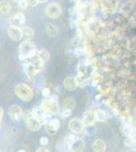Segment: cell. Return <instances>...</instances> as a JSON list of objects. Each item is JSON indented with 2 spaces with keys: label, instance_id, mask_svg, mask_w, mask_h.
<instances>
[{
  "label": "cell",
  "instance_id": "obj_6",
  "mask_svg": "<svg viewBox=\"0 0 136 152\" xmlns=\"http://www.w3.org/2000/svg\"><path fill=\"white\" fill-rule=\"evenodd\" d=\"M9 23H10L11 26H14V28H21L23 26H24V23H26V18L23 13H16L14 14L12 18L9 19Z\"/></svg>",
  "mask_w": 136,
  "mask_h": 152
},
{
  "label": "cell",
  "instance_id": "obj_9",
  "mask_svg": "<svg viewBox=\"0 0 136 152\" xmlns=\"http://www.w3.org/2000/svg\"><path fill=\"white\" fill-rule=\"evenodd\" d=\"M7 34H8L9 39L14 42H18L21 40V28H14V26H9L7 29Z\"/></svg>",
  "mask_w": 136,
  "mask_h": 152
},
{
  "label": "cell",
  "instance_id": "obj_22",
  "mask_svg": "<svg viewBox=\"0 0 136 152\" xmlns=\"http://www.w3.org/2000/svg\"><path fill=\"white\" fill-rule=\"evenodd\" d=\"M95 116H96V121L99 122H105L108 118L107 113L102 109H98L96 111H95Z\"/></svg>",
  "mask_w": 136,
  "mask_h": 152
},
{
  "label": "cell",
  "instance_id": "obj_44",
  "mask_svg": "<svg viewBox=\"0 0 136 152\" xmlns=\"http://www.w3.org/2000/svg\"><path fill=\"white\" fill-rule=\"evenodd\" d=\"M0 152H2V150H1V149H0Z\"/></svg>",
  "mask_w": 136,
  "mask_h": 152
},
{
  "label": "cell",
  "instance_id": "obj_33",
  "mask_svg": "<svg viewBox=\"0 0 136 152\" xmlns=\"http://www.w3.org/2000/svg\"><path fill=\"white\" fill-rule=\"evenodd\" d=\"M64 139H65V140L67 141V143L69 144V145H70V144L72 143V142L76 139V136H75V134H73V133H72V134L67 135V136H66Z\"/></svg>",
  "mask_w": 136,
  "mask_h": 152
},
{
  "label": "cell",
  "instance_id": "obj_39",
  "mask_svg": "<svg viewBox=\"0 0 136 152\" xmlns=\"http://www.w3.org/2000/svg\"><path fill=\"white\" fill-rule=\"evenodd\" d=\"M2 118H3V109H2V107H0V123H1Z\"/></svg>",
  "mask_w": 136,
  "mask_h": 152
},
{
  "label": "cell",
  "instance_id": "obj_31",
  "mask_svg": "<svg viewBox=\"0 0 136 152\" xmlns=\"http://www.w3.org/2000/svg\"><path fill=\"white\" fill-rule=\"evenodd\" d=\"M42 95H43L44 97H46V99H48V97H51L52 92L48 87H45L42 89Z\"/></svg>",
  "mask_w": 136,
  "mask_h": 152
},
{
  "label": "cell",
  "instance_id": "obj_7",
  "mask_svg": "<svg viewBox=\"0 0 136 152\" xmlns=\"http://www.w3.org/2000/svg\"><path fill=\"white\" fill-rule=\"evenodd\" d=\"M81 121H82L85 127L93 126V124L96 123L95 111H93V110H88V111L85 112V114H83V118H82Z\"/></svg>",
  "mask_w": 136,
  "mask_h": 152
},
{
  "label": "cell",
  "instance_id": "obj_11",
  "mask_svg": "<svg viewBox=\"0 0 136 152\" xmlns=\"http://www.w3.org/2000/svg\"><path fill=\"white\" fill-rule=\"evenodd\" d=\"M21 39L24 41H32L35 37V31L29 26H23L21 28Z\"/></svg>",
  "mask_w": 136,
  "mask_h": 152
},
{
  "label": "cell",
  "instance_id": "obj_24",
  "mask_svg": "<svg viewBox=\"0 0 136 152\" xmlns=\"http://www.w3.org/2000/svg\"><path fill=\"white\" fill-rule=\"evenodd\" d=\"M11 10V6L8 1H0V13L8 14Z\"/></svg>",
  "mask_w": 136,
  "mask_h": 152
},
{
  "label": "cell",
  "instance_id": "obj_43",
  "mask_svg": "<svg viewBox=\"0 0 136 152\" xmlns=\"http://www.w3.org/2000/svg\"><path fill=\"white\" fill-rule=\"evenodd\" d=\"M13 1H14V2H17V3H18V2H19V0H13Z\"/></svg>",
  "mask_w": 136,
  "mask_h": 152
},
{
  "label": "cell",
  "instance_id": "obj_27",
  "mask_svg": "<svg viewBox=\"0 0 136 152\" xmlns=\"http://www.w3.org/2000/svg\"><path fill=\"white\" fill-rule=\"evenodd\" d=\"M122 121H123V124H126V125H132V117L130 116L128 113H124L122 115Z\"/></svg>",
  "mask_w": 136,
  "mask_h": 152
},
{
  "label": "cell",
  "instance_id": "obj_35",
  "mask_svg": "<svg viewBox=\"0 0 136 152\" xmlns=\"http://www.w3.org/2000/svg\"><path fill=\"white\" fill-rule=\"evenodd\" d=\"M71 112L72 111H69V110H65V109H62V111H61V116L63 118H67L71 115Z\"/></svg>",
  "mask_w": 136,
  "mask_h": 152
},
{
  "label": "cell",
  "instance_id": "obj_10",
  "mask_svg": "<svg viewBox=\"0 0 136 152\" xmlns=\"http://www.w3.org/2000/svg\"><path fill=\"white\" fill-rule=\"evenodd\" d=\"M85 150V142L82 139L76 138L72 143L70 144V151L71 152H83Z\"/></svg>",
  "mask_w": 136,
  "mask_h": 152
},
{
  "label": "cell",
  "instance_id": "obj_2",
  "mask_svg": "<svg viewBox=\"0 0 136 152\" xmlns=\"http://www.w3.org/2000/svg\"><path fill=\"white\" fill-rule=\"evenodd\" d=\"M14 94L19 99L24 102H29L34 97V91L31 86L26 83H19L14 88Z\"/></svg>",
  "mask_w": 136,
  "mask_h": 152
},
{
  "label": "cell",
  "instance_id": "obj_29",
  "mask_svg": "<svg viewBox=\"0 0 136 152\" xmlns=\"http://www.w3.org/2000/svg\"><path fill=\"white\" fill-rule=\"evenodd\" d=\"M77 71H78V74L86 75V65L85 64H79L77 66Z\"/></svg>",
  "mask_w": 136,
  "mask_h": 152
},
{
  "label": "cell",
  "instance_id": "obj_41",
  "mask_svg": "<svg viewBox=\"0 0 136 152\" xmlns=\"http://www.w3.org/2000/svg\"><path fill=\"white\" fill-rule=\"evenodd\" d=\"M127 152H135V148L134 149H133V148H129L127 150Z\"/></svg>",
  "mask_w": 136,
  "mask_h": 152
},
{
  "label": "cell",
  "instance_id": "obj_1",
  "mask_svg": "<svg viewBox=\"0 0 136 152\" xmlns=\"http://www.w3.org/2000/svg\"><path fill=\"white\" fill-rule=\"evenodd\" d=\"M37 53L36 46L32 43L31 41H24L19 45L18 47V55L19 59H21L23 61L29 60L32 57H34Z\"/></svg>",
  "mask_w": 136,
  "mask_h": 152
},
{
  "label": "cell",
  "instance_id": "obj_42",
  "mask_svg": "<svg viewBox=\"0 0 136 152\" xmlns=\"http://www.w3.org/2000/svg\"><path fill=\"white\" fill-rule=\"evenodd\" d=\"M17 152H26V150H24V149H19V150L18 151H17Z\"/></svg>",
  "mask_w": 136,
  "mask_h": 152
},
{
  "label": "cell",
  "instance_id": "obj_23",
  "mask_svg": "<svg viewBox=\"0 0 136 152\" xmlns=\"http://www.w3.org/2000/svg\"><path fill=\"white\" fill-rule=\"evenodd\" d=\"M41 109L43 110V112L45 114H49V115H52L51 114V100L49 99H45L42 100V104H41Z\"/></svg>",
  "mask_w": 136,
  "mask_h": 152
},
{
  "label": "cell",
  "instance_id": "obj_15",
  "mask_svg": "<svg viewBox=\"0 0 136 152\" xmlns=\"http://www.w3.org/2000/svg\"><path fill=\"white\" fill-rule=\"evenodd\" d=\"M93 150L95 152H106V150H107V144H106V142L104 140L98 139V140L93 142Z\"/></svg>",
  "mask_w": 136,
  "mask_h": 152
},
{
  "label": "cell",
  "instance_id": "obj_32",
  "mask_svg": "<svg viewBox=\"0 0 136 152\" xmlns=\"http://www.w3.org/2000/svg\"><path fill=\"white\" fill-rule=\"evenodd\" d=\"M46 129H47V132H48L49 134H51V135H55L57 133V130L54 129L50 123H47L46 124Z\"/></svg>",
  "mask_w": 136,
  "mask_h": 152
},
{
  "label": "cell",
  "instance_id": "obj_30",
  "mask_svg": "<svg viewBox=\"0 0 136 152\" xmlns=\"http://www.w3.org/2000/svg\"><path fill=\"white\" fill-rule=\"evenodd\" d=\"M108 107H110V109H112L113 111H117V109H118L117 102H116L114 99H109L108 100Z\"/></svg>",
  "mask_w": 136,
  "mask_h": 152
},
{
  "label": "cell",
  "instance_id": "obj_14",
  "mask_svg": "<svg viewBox=\"0 0 136 152\" xmlns=\"http://www.w3.org/2000/svg\"><path fill=\"white\" fill-rule=\"evenodd\" d=\"M24 73H26V74L28 75L29 77H31V78L38 74V73L36 72V70H35L34 66L32 65L29 59V60H26V62H24Z\"/></svg>",
  "mask_w": 136,
  "mask_h": 152
},
{
  "label": "cell",
  "instance_id": "obj_37",
  "mask_svg": "<svg viewBox=\"0 0 136 152\" xmlns=\"http://www.w3.org/2000/svg\"><path fill=\"white\" fill-rule=\"evenodd\" d=\"M48 143H49V139L47 138V137H41V139H40V144H41L42 146H46Z\"/></svg>",
  "mask_w": 136,
  "mask_h": 152
},
{
  "label": "cell",
  "instance_id": "obj_8",
  "mask_svg": "<svg viewBox=\"0 0 136 152\" xmlns=\"http://www.w3.org/2000/svg\"><path fill=\"white\" fill-rule=\"evenodd\" d=\"M8 114H9V117H10L13 121H18L21 118V116H23V110H21V107H19V105L13 104L8 109Z\"/></svg>",
  "mask_w": 136,
  "mask_h": 152
},
{
  "label": "cell",
  "instance_id": "obj_45",
  "mask_svg": "<svg viewBox=\"0 0 136 152\" xmlns=\"http://www.w3.org/2000/svg\"><path fill=\"white\" fill-rule=\"evenodd\" d=\"M0 127H1V123H0Z\"/></svg>",
  "mask_w": 136,
  "mask_h": 152
},
{
  "label": "cell",
  "instance_id": "obj_36",
  "mask_svg": "<svg viewBox=\"0 0 136 152\" xmlns=\"http://www.w3.org/2000/svg\"><path fill=\"white\" fill-rule=\"evenodd\" d=\"M18 6H19V8H21V9H26V8H28V4H26V0H19V2H18Z\"/></svg>",
  "mask_w": 136,
  "mask_h": 152
},
{
  "label": "cell",
  "instance_id": "obj_21",
  "mask_svg": "<svg viewBox=\"0 0 136 152\" xmlns=\"http://www.w3.org/2000/svg\"><path fill=\"white\" fill-rule=\"evenodd\" d=\"M36 56L40 59V60L43 61L44 63L48 62V61L50 60V57H51L49 51H47V50H40L39 52L36 53Z\"/></svg>",
  "mask_w": 136,
  "mask_h": 152
},
{
  "label": "cell",
  "instance_id": "obj_4",
  "mask_svg": "<svg viewBox=\"0 0 136 152\" xmlns=\"http://www.w3.org/2000/svg\"><path fill=\"white\" fill-rule=\"evenodd\" d=\"M46 13L50 18L57 19L60 18L61 14H62V7H61L60 4L56 3V2H52L47 6Z\"/></svg>",
  "mask_w": 136,
  "mask_h": 152
},
{
  "label": "cell",
  "instance_id": "obj_26",
  "mask_svg": "<svg viewBox=\"0 0 136 152\" xmlns=\"http://www.w3.org/2000/svg\"><path fill=\"white\" fill-rule=\"evenodd\" d=\"M90 78H91V81H93V85L100 83L101 80H102V76H101V74H99L98 72H93V73H91Z\"/></svg>",
  "mask_w": 136,
  "mask_h": 152
},
{
  "label": "cell",
  "instance_id": "obj_25",
  "mask_svg": "<svg viewBox=\"0 0 136 152\" xmlns=\"http://www.w3.org/2000/svg\"><path fill=\"white\" fill-rule=\"evenodd\" d=\"M125 145L129 148H133V146L135 145V136H127L124 141Z\"/></svg>",
  "mask_w": 136,
  "mask_h": 152
},
{
  "label": "cell",
  "instance_id": "obj_17",
  "mask_svg": "<svg viewBox=\"0 0 136 152\" xmlns=\"http://www.w3.org/2000/svg\"><path fill=\"white\" fill-rule=\"evenodd\" d=\"M57 151L58 152H69L70 151V145L67 143V141L65 140V139H63V140H60L57 143Z\"/></svg>",
  "mask_w": 136,
  "mask_h": 152
},
{
  "label": "cell",
  "instance_id": "obj_16",
  "mask_svg": "<svg viewBox=\"0 0 136 152\" xmlns=\"http://www.w3.org/2000/svg\"><path fill=\"white\" fill-rule=\"evenodd\" d=\"M51 114L57 115L60 113V107H59L58 97L57 95H51Z\"/></svg>",
  "mask_w": 136,
  "mask_h": 152
},
{
  "label": "cell",
  "instance_id": "obj_19",
  "mask_svg": "<svg viewBox=\"0 0 136 152\" xmlns=\"http://www.w3.org/2000/svg\"><path fill=\"white\" fill-rule=\"evenodd\" d=\"M76 105V102L75 100L73 99H71V97H66V99H64L63 100V109L65 110H69V111H72V110L75 107Z\"/></svg>",
  "mask_w": 136,
  "mask_h": 152
},
{
  "label": "cell",
  "instance_id": "obj_12",
  "mask_svg": "<svg viewBox=\"0 0 136 152\" xmlns=\"http://www.w3.org/2000/svg\"><path fill=\"white\" fill-rule=\"evenodd\" d=\"M29 61H31L32 65L34 66V68H35V70H36L37 73L42 72V71L44 70V68H45V63H44L42 60H40V59L37 57L36 55L29 59Z\"/></svg>",
  "mask_w": 136,
  "mask_h": 152
},
{
  "label": "cell",
  "instance_id": "obj_38",
  "mask_svg": "<svg viewBox=\"0 0 136 152\" xmlns=\"http://www.w3.org/2000/svg\"><path fill=\"white\" fill-rule=\"evenodd\" d=\"M36 152H50L49 151V149H47L46 147H40V148H38L37 149V151Z\"/></svg>",
  "mask_w": 136,
  "mask_h": 152
},
{
  "label": "cell",
  "instance_id": "obj_20",
  "mask_svg": "<svg viewBox=\"0 0 136 152\" xmlns=\"http://www.w3.org/2000/svg\"><path fill=\"white\" fill-rule=\"evenodd\" d=\"M46 33H47V35L49 37H51V38H55V37L58 36L59 29L55 24H49L46 28Z\"/></svg>",
  "mask_w": 136,
  "mask_h": 152
},
{
  "label": "cell",
  "instance_id": "obj_34",
  "mask_svg": "<svg viewBox=\"0 0 136 152\" xmlns=\"http://www.w3.org/2000/svg\"><path fill=\"white\" fill-rule=\"evenodd\" d=\"M26 2L28 4V6H32V7H35L39 4L38 0H26Z\"/></svg>",
  "mask_w": 136,
  "mask_h": 152
},
{
  "label": "cell",
  "instance_id": "obj_5",
  "mask_svg": "<svg viewBox=\"0 0 136 152\" xmlns=\"http://www.w3.org/2000/svg\"><path fill=\"white\" fill-rule=\"evenodd\" d=\"M68 128L72 132L73 134H79L85 130V125H83L82 121L77 118H73L69 121Z\"/></svg>",
  "mask_w": 136,
  "mask_h": 152
},
{
  "label": "cell",
  "instance_id": "obj_40",
  "mask_svg": "<svg viewBox=\"0 0 136 152\" xmlns=\"http://www.w3.org/2000/svg\"><path fill=\"white\" fill-rule=\"evenodd\" d=\"M48 0H38L39 3H45V2H47Z\"/></svg>",
  "mask_w": 136,
  "mask_h": 152
},
{
  "label": "cell",
  "instance_id": "obj_18",
  "mask_svg": "<svg viewBox=\"0 0 136 152\" xmlns=\"http://www.w3.org/2000/svg\"><path fill=\"white\" fill-rule=\"evenodd\" d=\"M75 82H76V85L79 87H85L88 83V80H87V77L86 75H82V74H77L75 76Z\"/></svg>",
  "mask_w": 136,
  "mask_h": 152
},
{
  "label": "cell",
  "instance_id": "obj_13",
  "mask_svg": "<svg viewBox=\"0 0 136 152\" xmlns=\"http://www.w3.org/2000/svg\"><path fill=\"white\" fill-rule=\"evenodd\" d=\"M63 85H64V87H65V89L68 90V91H73V90H75L76 87H77L76 82H75V78L72 77V76L66 77L63 81Z\"/></svg>",
  "mask_w": 136,
  "mask_h": 152
},
{
  "label": "cell",
  "instance_id": "obj_28",
  "mask_svg": "<svg viewBox=\"0 0 136 152\" xmlns=\"http://www.w3.org/2000/svg\"><path fill=\"white\" fill-rule=\"evenodd\" d=\"M49 123H50L52 125V127H53L55 130H57V131H58L59 128H60V121H59L58 119H51Z\"/></svg>",
  "mask_w": 136,
  "mask_h": 152
},
{
  "label": "cell",
  "instance_id": "obj_3",
  "mask_svg": "<svg viewBox=\"0 0 136 152\" xmlns=\"http://www.w3.org/2000/svg\"><path fill=\"white\" fill-rule=\"evenodd\" d=\"M24 121H26V127L32 132H38L41 129L42 127L41 123L32 115V112H26L24 115Z\"/></svg>",
  "mask_w": 136,
  "mask_h": 152
}]
</instances>
